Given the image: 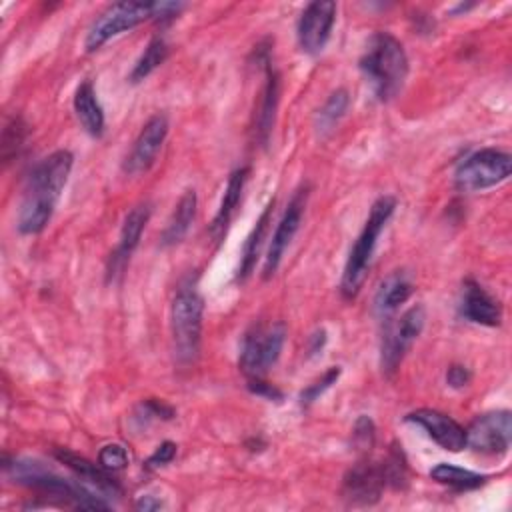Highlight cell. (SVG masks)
Returning a JSON list of instances; mask_svg holds the SVG:
<instances>
[{
  "instance_id": "6da1fadb",
  "label": "cell",
  "mask_w": 512,
  "mask_h": 512,
  "mask_svg": "<svg viewBox=\"0 0 512 512\" xmlns=\"http://www.w3.org/2000/svg\"><path fill=\"white\" fill-rule=\"evenodd\" d=\"M72 164V152L56 150L30 170L18 210V230L22 234H38L46 228L68 182Z\"/></svg>"
},
{
  "instance_id": "7a4b0ae2",
  "label": "cell",
  "mask_w": 512,
  "mask_h": 512,
  "mask_svg": "<svg viewBox=\"0 0 512 512\" xmlns=\"http://www.w3.org/2000/svg\"><path fill=\"white\" fill-rule=\"evenodd\" d=\"M360 70L372 94L380 102L392 100L408 76V58L398 38L390 32H374L360 56Z\"/></svg>"
},
{
  "instance_id": "3957f363",
  "label": "cell",
  "mask_w": 512,
  "mask_h": 512,
  "mask_svg": "<svg viewBox=\"0 0 512 512\" xmlns=\"http://www.w3.org/2000/svg\"><path fill=\"white\" fill-rule=\"evenodd\" d=\"M4 470L10 474V478L14 482L36 490L42 496L58 498L64 504H70L78 510H108L110 508V504L104 502V496L96 494L92 488H88L82 482L62 478L60 474L46 468L38 460L18 458V460H12L10 464L4 462Z\"/></svg>"
},
{
  "instance_id": "277c9868",
  "label": "cell",
  "mask_w": 512,
  "mask_h": 512,
  "mask_svg": "<svg viewBox=\"0 0 512 512\" xmlns=\"http://www.w3.org/2000/svg\"><path fill=\"white\" fill-rule=\"evenodd\" d=\"M394 210H396V198H392V196H380L372 204L370 214H368L356 242L352 244V248L348 252V258H346V264H344V272H342V280H340V292L346 300L356 298V294L360 292V288L366 280L374 250H376L378 236L384 230V226L388 224V220L392 218Z\"/></svg>"
},
{
  "instance_id": "5b68a950",
  "label": "cell",
  "mask_w": 512,
  "mask_h": 512,
  "mask_svg": "<svg viewBox=\"0 0 512 512\" xmlns=\"http://www.w3.org/2000/svg\"><path fill=\"white\" fill-rule=\"evenodd\" d=\"M202 314L204 300L196 290V284L184 282L176 290L170 308V328L174 342V356L178 364H194L200 354L202 340Z\"/></svg>"
},
{
  "instance_id": "8992f818",
  "label": "cell",
  "mask_w": 512,
  "mask_h": 512,
  "mask_svg": "<svg viewBox=\"0 0 512 512\" xmlns=\"http://www.w3.org/2000/svg\"><path fill=\"white\" fill-rule=\"evenodd\" d=\"M286 340L284 322L254 324L242 338L238 364L248 378H262L278 360Z\"/></svg>"
},
{
  "instance_id": "52a82bcc",
  "label": "cell",
  "mask_w": 512,
  "mask_h": 512,
  "mask_svg": "<svg viewBox=\"0 0 512 512\" xmlns=\"http://www.w3.org/2000/svg\"><path fill=\"white\" fill-rule=\"evenodd\" d=\"M510 168L512 158L508 152L482 148L458 164L454 172V184L462 192L486 190L504 182L510 176Z\"/></svg>"
},
{
  "instance_id": "ba28073f",
  "label": "cell",
  "mask_w": 512,
  "mask_h": 512,
  "mask_svg": "<svg viewBox=\"0 0 512 512\" xmlns=\"http://www.w3.org/2000/svg\"><path fill=\"white\" fill-rule=\"evenodd\" d=\"M424 322H426V310L422 304H414L400 318L386 322L382 342H380V366L386 376L398 370L412 342L420 336Z\"/></svg>"
},
{
  "instance_id": "9c48e42d",
  "label": "cell",
  "mask_w": 512,
  "mask_h": 512,
  "mask_svg": "<svg viewBox=\"0 0 512 512\" xmlns=\"http://www.w3.org/2000/svg\"><path fill=\"white\" fill-rule=\"evenodd\" d=\"M152 18V2H114L110 4L90 26L84 48L94 52L102 48L110 38L136 28L140 22Z\"/></svg>"
},
{
  "instance_id": "30bf717a",
  "label": "cell",
  "mask_w": 512,
  "mask_h": 512,
  "mask_svg": "<svg viewBox=\"0 0 512 512\" xmlns=\"http://www.w3.org/2000/svg\"><path fill=\"white\" fill-rule=\"evenodd\" d=\"M512 442V418L508 410L478 416L466 428V446L486 456H504Z\"/></svg>"
},
{
  "instance_id": "8fae6325",
  "label": "cell",
  "mask_w": 512,
  "mask_h": 512,
  "mask_svg": "<svg viewBox=\"0 0 512 512\" xmlns=\"http://www.w3.org/2000/svg\"><path fill=\"white\" fill-rule=\"evenodd\" d=\"M336 20V2L332 0H318L310 2L298 20V44L302 52L316 56L324 50L330 40L332 26Z\"/></svg>"
},
{
  "instance_id": "7c38bea8",
  "label": "cell",
  "mask_w": 512,
  "mask_h": 512,
  "mask_svg": "<svg viewBox=\"0 0 512 512\" xmlns=\"http://www.w3.org/2000/svg\"><path fill=\"white\" fill-rule=\"evenodd\" d=\"M306 200H308V186L304 184L292 194V198H290V202H288V206H286V210H284V214H282V218H280V222H278V226L272 234V240H270V246H268V252H266V260H264V278L266 280L270 276H274V272L278 270V266L282 262V256H284L286 248L294 240V236L300 228V222H302Z\"/></svg>"
},
{
  "instance_id": "4fadbf2b",
  "label": "cell",
  "mask_w": 512,
  "mask_h": 512,
  "mask_svg": "<svg viewBox=\"0 0 512 512\" xmlns=\"http://www.w3.org/2000/svg\"><path fill=\"white\" fill-rule=\"evenodd\" d=\"M386 474L382 462L360 460L356 462L342 480V496L350 504L366 506L380 500L382 490L386 488Z\"/></svg>"
},
{
  "instance_id": "5bb4252c",
  "label": "cell",
  "mask_w": 512,
  "mask_h": 512,
  "mask_svg": "<svg viewBox=\"0 0 512 512\" xmlns=\"http://www.w3.org/2000/svg\"><path fill=\"white\" fill-rule=\"evenodd\" d=\"M166 134H168V118L164 114H154L142 126L138 138L134 140V146L124 160V172L130 176H138L146 172L154 164L166 140Z\"/></svg>"
},
{
  "instance_id": "9a60e30c",
  "label": "cell",
  "mask_w": 512,
  "mask_h": 512,
  "mask_svg": "<svg viewBox=\"0 0 512 512\" xmlns=\"http://www.w3.org/2000/svg\"><path fill=\"white\" fill-rule=\"evenodd\" d=\"M408 422L418 424L444 450L460 452L466 448V430L448 414L432 408H420L406 416Z\"/></svg>"
},
{
  "instance_id": "2e32d148",
  "label": "cell",
  "mask_w": 512,
  "mask_h": 512,
  "mask_svg": "<svg viewBox=\"0 0 512 512\" xmlns=\"http://www.w3.org/2000/svg\"><path fill=\"white\" fill-rule=\"evenodd\" d=\"M54 458L58 462H62L66 468H70L78 476V480L82 484H86L88 488H92L96 494H100L104 498L122 494V488L110 476V470L102 468L100 464H94L88 458H84L80 454H74L72 450H66V448H56Z\"/></svg>"
},
{
  "instance_id": "e0dca14e",
  "label": "cell",
  "mask_w": 512,
  "mask_h": 512,
  "mask_svg": "<svg viewBox=\"0 0 512 512\" xmlns=\"http://www.w3.org/2000/svg\"><path fill=\"white\" fill-rule=\"evenodd\" d=\"M148 220H150V204H138L126 214L122 228H120L118 246L112 252L110 262H108V278H114L116 274H120L124 270V266L128 264L132 252L136 250V246L140 242V236H142Z\"/></svg>"
},
{
  "instance_id": "ac0fdd59",
  "label": "cell",
  "mask_w": 512,
  "mask_h": 512,
  "mask_svg": "<svg viewBox=\"0 0 512 512\" xmlns=\"http://www.w3.org/2000/svg\"><path fill=\"white\" fill-rule=\"evenodd\" d=\"M460 314L480 326H500L502 322V306L496 298H492L478 282L466 280L462 284V298H460Z\"/></svg>"
},
{
  "instance_id": "d6986e66",
  "label": "cell",
  "mask_w": 512,
  "mask_h": 512,
  "mask_svg": "<svg viewBox=\"0 0 512 512\" xmlns=\"http://www.w3.org/2000/svg\"><path fill=\"white\" fill-rule=\"evenodd\" d=\"M246 178H248V168L242 166V168H236L230 176H228V182H226V188H224V196L220 200V206L212 218V224H210V236L220 242L236 214V208L240 204V198H242V192H244V184H246Z\"/></svg>"
},
{
  "instance_id": "ffe728a7",
  "label": "cell",
  "mask_w": 512,
  "mask_h": 512,
  "mask_svg": "<svg viewBox=\"0 0 512 512\" xmlns=\"http://www.w3.org/2000/svg\"><path fill=\"white\" fill-rule=\"evenodd\" d=\"M264 66H266V82H264V88H262V98H260V106L256 110V124H254L256 140L262 146H266L268 140H270L276 110H278V100H280L278 74H276V70L272 68L270 62H266Z\"/></svg>"
},
{
  "instance_id": "44dd1931",
  "label": "cell",
  "mask_w": 512,
  "mask_h": 512,
  "mask_svg": "<svg viewBox=\"0 0 512 512\" xmlns=\"http://www.w3.org/2000/svg\"><path fill=\"white\" fill-rule=\"evenodd\" d=\"M412 292H414V284L406 272L396 270V272L388 274L380 282V286L374 294V312L380 318L390 316L392 312L398 310L400 304H404L412 296Z\"/></svg>"
},
{
  "instance_id": "7402d4cb",
  "label": "cell",
  "mask_w": 512,
  "mask_h": 512,
  "mask_svg": "<svg viewBox=\"0 0 512 512\" xmlns=\"http://www.w3.org/2000/svg\"><path fill=\"white\" fill-rule=\"evenodd\" d=\"M74 112L82 124V128L94 136L100 138L104 134V110L96 98V90L90 80H84L74 94Z\"/></svg>"
},
{
  "instance_id": "603a6c76",
  "label": "cell",
  "mask_w": 512,
  "mask_h": 512,
  "mask_svg": "<svg viewBox=\"0 0 512 512\" xmlns=\"http://www.w3.org/2000/svg\"><path fill=\"white\" fill-rule=\"evenodd\" d=\"M194 216H196V192L186 190L180 196V200H178V204H176V208H174V212H172V216H170V220H168V224H166V228L160 236L162 246L180 244L184 240V236L188 234V230L194 222Z\"/></svg>"
},
{
  "instance_id": "cb8c5ba5",
  "label": "cell",
  "mask_w": 512,
  "mask_h": 512,
  "mask_svg": "<svg viewBox=\"0 0 512 512\" xmlns=\"http://www.w3.org/2000/svg\"><path fill=\"white\" fill-rule=\"evenodd\" d=\"M272 208H274V200L262 210L260 218L256 220L252 232L248 234L246 242H244V248H242V254H240V264H238V272H236V278L240 282H244L254 266H256V260H258V254H260V248H262V242L266 238V232H268V226H270V220H272Z\"/></svg>"
},
{
  "instance_id": "d4e9b609",
  "label": "cell",
  "mask_w": 512,
  "mask_h": 512,
  "mask_svg": "<svg viewBox=\"0 0 512 512\" xmlns=\"http://www.w3.org/2000/svg\"><path fill=\"white\" fill-rule=\"evenodd\" d=\"M430 476L438 484H444V486L454 488V490H474V488H480L486 482L484 474H478V472L454 466V464H446V462L436 464L430 470Z\"/></svg>"
},
{
  "instance_id": "484cf974",
  "label": "cell",
  "mask_w": 512,
  "mask_h": 512,
  "mask_svg": "<svg viewBox=\"0 0 512 512\" xmlns=\"http://www.w3.org/2000/svg\"><path fill=\"white\" fill-rule=\"evenodd\" d=\"M168 58V44L164 42V38H160V36H154L148 44H146V48H144V52L140 54V58L136 60V64H134V68H132V72H130V82H142L146 76H150L164 60Z\"/></svg>"
},
{
  "instance_id": "4316f807",
  "label": "cell",
  "mask_w": 512,
  "mask_h": 512,
  "mask_svg": "<svg viewBox=\"0 0 512 512\" xmlns=\"http://www.w3.org/2000/svg\"><path fill=\"white\" fill-rule=\"evenodd\" d=\"M350 106V96H348V90L346 88H338L334 90L328 100L324 102V106L318 110V116H316V126L320 132H328L332 130L340 118L346 114Z\"/></svg>"
},
{
  "instance_id": "83f0119b",
  "label": "cell",
  "mask_w": 512,
  "mask_h": 512,
  "mask_svg": "<svg viewBox=\"0 0 512 512\" xmlns=\"http://www.w3.org/2000/svg\"><path fill=\"white\" fill-rule=\"evenodd\" d=\"M338 376H340V368H338V366H330V368L322 374L320 380L312 382L306 390H302V394H300V404H302V406H308V404H312L314 400H318V396H322L332 384H336Z\"/></svg>"
},
{
  "instance_id": "f1b7e54d",
  "label": "cell",
  "mask_w": 512,
  "mask_h": 512,
  "mask_svg": "<svg viewBox=\"0 0 512 512\" xmlns=\"http://www.w3.org/2000/svg\"><path fill=\"white\" fill-rule=\"evenodd\" d=\"M98 464L110 472L122 470L128 466V452L122 444H106L98 454Z\"/></svg>"
},
{
  "instance_id": "f546056e",
  "label": "cell",
  "mask_w": 512,
  "mask_h": 512,
  "mask_svg": "<svg viewBox=\"0 0 512 512\" xmlns=\"http://www.w3.org/2000/svg\"><path fill=\"white\" fill-rule=\"evenodd\" d=\"M352 438H354V444L358 450H370L374 444V438H376V428H374L372 418H368L364 414L358 416V420L354 422Z\"/></svg>"
},
{
  "instance_id": "4dcf8cb0",
  "label": "cell",
  "mask_w": 512,
  "mask_h": 512,
  "mask_svg": "<svg viewBox=\"0 0 512 512\" xmlns=\"http://www.w3.org/2000/svg\"><path fill=\"white\" fill-rule=\"evenodd\" d=\"M174 456H176V444L170 442V440H166V442H162L160 446H156V450L148 456V460L144 462V466H146L148 470H154V468H160V466L170 464V462L174 460Z\"/></svg>"
},
{
  "instance_id": "1f68e13d",
  "label": "cell",
  "mask_w": 512,
  "mask_h": 512,
  "mask_svg": "<svg viewBox=\"0 0 512 512\" xmlns=\"http://www.w3.org/2000/svg\"><path fill=\"white\" fill-rule=\"evenodd\" d=\"M182 10H184L182 2H152V20L158 24H168Z\"/></svg>"
},
{
  "instance_id": "d6a6232c",
  "label": "cell",
  "mask_w": 512,
  "mask_h": 512,
  "mask_svg": "<svg viewBox=\"0 0 512 512\" xmlns=\"http://www.w3.org/2000/svg\"><path fill=\"white\" fill-rule=\"evenodd\" d=\"M142 414H146V420L150 418H162V420H170L174 416V408H170L168 404H164L162 400L156 398H148L140 404Z\"/></svg>"
},
{
  "instance_id": "836d02e7",
  "label": "cell",
  "mask_w": 512,
  "mask_h": 512,
  "mask_svg": "<svg viewBox=\"0 0 512 512\" xmlns=\"http://www.w3.org/2000/svg\"><path fill=\"white\" fill-rule=\"evenodd\" d=\"M248 388H250L252 394L262 396V398H268V400H280V398H282V392H280L276 386H272L270 382L262 380V378H250Z\"/></svg>"
},
{
  "instance_id": "e575fe53",
  "label": "cell",
  "mask_w": 512,
  "mask_h": 512,
  "mask_svg": "<svg viewBox=\"0 0 512 512\" xmlns=\"http://www.w3.org/2000/svg\"><path fill=\"white\" fill-rule=\"evenodd\" d=\"M470 378H472L470 370L466 366H462V364H452L448 368V372H446V382L452 388H464L470 382Z\"/></svg>"
},
{
  "instance_id": "d590c367",
  "label": "cell",
  "mask_w": 512,
  "mask_h": 512,
  "mask_svg": "<svg viewBox=\"0 0 512 512\" xmlns=\"http://www.w3.org/2000/svg\"><path fill=\"white\" fill-rule=\"evenodd\" d=\"M326 344V330H316L310 338H308V354L314 356L318 354Z\"/></svg>"
},
{
  "instance_id": "8d00e7d4",
  "label": "cell",
  "mask_w": 512,
  "mask_h": 512,
  "mask_svg": "<svg viewBox=\"0 0 512 512\" xmlns=\"http://www.w3.org/2000/svg\"><path fill=\"white\" fill-rule=\"evenodd\" d=\"M136 510H142V512H152V510H158V508H162V500H158V498H154V496H150V494H146V496H140L138 500H136Z\"/></svg>"
}]
</instances>
